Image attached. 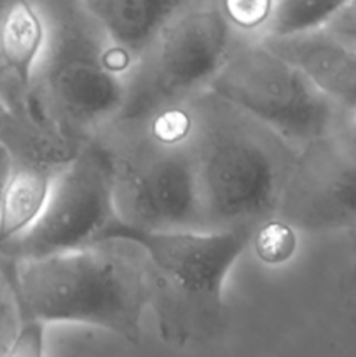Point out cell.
Returning <instances> with one entry per match:
<instances>
[{"mask_svg": "<svg viewBox=\"0 0 356 357\" xmlns=\"http://www.w3.org/2000/svg\"><path fill=\"white\" fill-rule=\"evenodd\" d=\"M185 108L206 232L255 234L278 218L299 152L209 91Z\"/></svg>", "mask_w": 356, "mask_h": 357, "instance_id": "1", "label": "cell"}, {"mask_svg": "<svg viewBox=\"0 0 356 357\" xmlns=\"http://www.w3.org/2000/svg\"><path fill=\"white\" fill-rule=\"evenodd\" d=\"M23 321L80 323L131 344L152 307V265L145 248L115 237L72 253L3 261Z\"/></svg>", "mask_w": 356, "mask_h": 357, "instance_id": "2", "label": "cell"}, {"mask_svg": "<svg viewBox=\"0 0 356 357\" xmlns=\"http://www.w3.org/2000/svg\"><path fill=\"white\" fill-rule=\"evenodd\" d=\"M94 142L107 157L122 227L145 234H208L185 105L149 119L112 122Z\"/></svg>", "mask_w": 356, "mask_h": 357, "instance_id": "3", "label": "cell"}, {"mask_svg": "<svg viewBox=\"0 0 356 357\" xmlns=\"http://www.w3.org/2000/svg\"><path fill=\"white\" fill-rule=\"evenodd\" d=\"M37 3L45 44L31 87V110L84 149L121 115L129 70L84 0Z\"/></svg>", "mask_w": 356, "mask_h": 357, "instance_id": "4", "label": "cell"}, {"mask_svg": "<svg viewBox=\"0 0 356 357\" xmlns=\"http://www.w3.org/2000/svg\"><path fill=\"white\" fill-rule=\"evenodd\" d=\"M126 237L145 248L152 265L150 312L168 344H206L223 333L227 305L223 284L253 234L135 232L115 223L107 239Z\"/></svg>", "mask_w": 356, "mask_h": 357, "instance_id": "5", "label": "cell"}, {"mask_svg": "<svg viewBox=\"0 0 356 357\" xmlns=\"http://www.w3.org/2000/svg\"><path fill=\"white\" fill-rule=\"evenodd\" d=\"M244 38L230 26L218 0H184L129 73L117 121H140L184 107L208 91Z\"/></svg>", "mask_w": 356, "mask_h": 357, "instance_id": "6", "label": "cell"}, {"mask_svg": "<svg viewBox=\"0 0 356 357\" xmlns=\"http://www.w3.org/2000/svg\"><path fill=\"white\" fill-rule=\"evenodd\" d=\"M208 91L267 126L297 152L356 122L299 68L251 38L237 45Z\"/></svg>", "mask_w": 356, "mask_h": 357, "instance_id": "7", "label": "cell"}, {"mask_svg": "<svg viewBox=\"0 0 356 357\" xmlns=\"http://www.w3.org/2000/svg\"><path fill=\"white\" fill-rule=\"evenodd\" d=\"M117 222L107 157L93 142L56 176L38 222L0 251V260H38L84 250L105 241Z\"/></svg>", "mask_w": 356, "mask_h": 357, "instance_id": "8", "label": "cell"}, {"mask_svg": "<svg viewBox=\"0 0 356 357\" xmlns=\"http://www.w3.org/2000/svg\"><path fill=\"white\" fill-rule=\"evenodd\" d=\"M278 220L300 232L356 229V122L297 153Z\"/></svg>", "mask_w": 356, "mask_h": 357, "instance_id": "9", "label": "cell"}, {"mask_svg": "<svg viewBox=\"0 0 356 357\" xmlns=\"http://www.w3.org/2000/svg\"><path fill=\"white\" fill-rule=\"evenodd\" d=\"M45 44V23L37 2H0V96L21 117L31 107V87Z\"/></svg>", "mask_w": 356, "mask_h": 357, "instance_id": "10", "label": "cell"}, {"mask_svg": "<svg viewBox=\"0 0 356 357\" xmlns=\"http://www.w3.org/2000/svg\"><path fill=\"white\" fill-rule=\"evenodd\" d=\"M262 44L299 68L314 87L356 121V52L327 30L288 38H262Z\"/></svg>", "mask_w": 356, "mask_h": 357, "instance_id": "11", "label": "cell"}, {"mask_svg": "<svg viewBox=\"0 0 356 357\" xmlns=\"http://www.w3.org/2000/svg\"><path fill=\"white\" fill-rule=\"evenodd\" d=\"M184 0H84L115 54L131 70L152 49Z\"/></svg>", "mask_w": 356, "mask_h": 357, "instance_id": "12", "label": "cell"}, {"mask_svg": "<svg viewBox=\"0 0 356 357\" xmlns=\"http://www.w3.org/2000/svg\"><path fill=\"white\" fill-rule=\"evenodd\" d=\"M63 169L40 157L13 155L9 178L0 197V251L20 241L38 222L52 183Z\"/></svg>", "mask_w": 356, "mask_h": 357, "instance_id": "13", "label": "cell"}, {"mask_svg": "<svg viewBox=\"0 0 356 357\" xmlns=\"http://www.w3.org/2000/svg\"><path fill=\"white\" fill-rule=\"evenodd\" d=\"M344 3L325 0H276L262 38H288L323 30Z\"/></svg>", "mask_w": 356, "mask_h": 357, "instance_id": "14", "label": "cell"}, {"mask_svg": "<svg viewBox=\"0 0 356 357\" xmlns=\"http://www.w3.org/2000/svg\"><path fill=\"white\" fill-rule=\"evenodd\" d=\"M251 244H253L258 258L265 264H285L295 251V230L281 220H271L255 230Z\"/></svg>", "mask_w": 356, "mask_h": 357, "instance_id": "15", "label": "cell"}, {"mask_svg": "<svg viewBox=\"0 0 356 357\" xmlns=\"http://www.w3.org/2000/svg\"><path fill=\"white\" fill-rule=\"evenodd\" d=\"M272 0H229L220 2L230 26L243 37L260 40L271 16Z\"/></svg>", "mask_w": 356, "mask_h": 357, "instance_id": "16", "label": "cell"}, {"mask_svg": "<svg viewBox=\"0 0 356 357\" xmlns=\"http://www.w3.org/2000/svg\"><path fill=\"white\" fill-rule=\"evenodd\" d=\"M20 302L7 267L0 260V357H6L23 326Z\"/></svg>", "mask_w": 356, "mask_h": 357, "instance_id": "17", "label": "cell"}, {"mask_svg": "<svg viewBox=\"0 0 356 357\" xmlns=\"http://www.w3.org/2000/svg\"><path fill=\"white\" fill-rule=\"evenodd\" d=\"M6 357H45V324L24 321Z\"/></svg>", "mask_w": 356, "mask_h": 357, "instance_id": "18", "label": "cell"}, {"mask_svg": "<svg viewBox=\"0 0 356 357\" xmlns=\"http://www.w3.org/2000/svg\"><path fill=\"white\" fill-rule=\"evenodd\" d=\"M325 30L356 52V2H346Z\"/></svg>", "mask_w": 356, "mask_h": 357, "instance_id": "19", "label": "cell"}, {"mask_svg": "<svg viewBox=\"0 0 356 357\" xmlns=\"http://www.w3.org/2000/svg\"><path fill=\"white\" fill-rule=\"evenodd\" d=\"M342 293H344L346 307L351 310L353 317L356 319V234L353 243L351 258H349L348 271H346L344 281H342Z\"/></svg>", "mask_w": 356, "mask_h": 357, "instance_id": "20", "label": "cell"}, {"mask_svg": "<svg viewBox=\"0 0 356 357\" xmlns=\"http://www.w3.org/2000/svg\"><path fill=\"white\" fill-rule=\"evenodd\" d=\"M10 166H13V155H10L6 143L0 139V197H2V192H3V187H6L7 178H9Z\"/></svg>", "mask_w": 356, "mask_h": 357, "instance_id": "21", "label": "cell"}, {"mask_svg": "<svg viewBox=\"0 0 356 357\" xmlns=\"http://www.w3.org/2000/svg\"><path fill=\"white\" fill-rule=\"evenodd\" d=\"M9 117H10V110L7 108L6 101L2 100V96H0V136H2L3 129H6L7 122H9Z\"/></svg>", "mask_w": 356, "mask_h": 357, "instance_id": "22", "label": "cell"}]
</instances>
